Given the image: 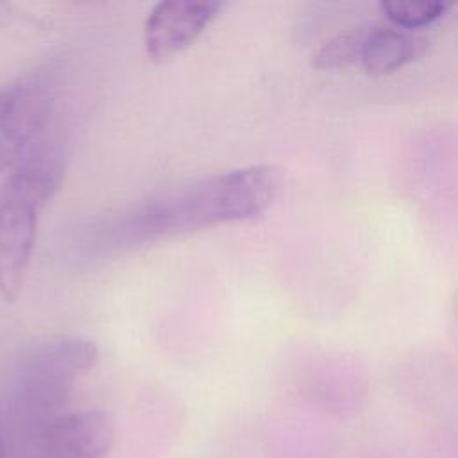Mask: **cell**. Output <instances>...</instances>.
Wrapping results in <instances>:
<instances>
[{"label": "cell", "mask_w": 458, "mask_h": 458, "mask_svg": "<svg viewBox=\"0 0 458 458\" xmlns=\"http://www.w3.org/2000/svg\"><path fill=\"white\" fill-rule=\"evenodd\" d=\"M283 182V172L274 165H250L204 177L95 227L86 249L111 252L252 218L274 204Z\"/></svg>", "instance_id": "6da1fadb"}, {"label": "cell", "mask_w": 458, "mask_h": 458, "mask_svg": "<svg viewBox=\"0 0 458 458\" xmlns=\"http://www.w3.org/2000/svg\"><path fill=\"white\" fill-rule=\"evenodd\" d=\"M453 5L451 0H392L383 2L381 11L394 27L415 32L445 16Z\"/></svg>", "instance_id": "9c48e42d"}, {"label": "cell", "mask_w": 458, "mask_h": 458, "mask_svg": "<svg viewBox=\"0 0 458 458\" xmlns=\"http://www.w3.org/2000/svg\"><path fill=\"white\" fill-rule=\"evenodd\" d=\"M64 150L39 138L0 184V293L14 302L32 258L38 220L64 177Z\"/></svg>", "instance_id": "7a4b0ae2"}, {"label": "cell", "mask_w": 458, "mask_h": 458, "mask_svg": "<svg viewBox=\"0 0 458 458\" xmlns=\"http://www.w3.org/2000/svg\"><path fill=\"white\" fill-rule=\"evenodd\" d=\"M429 45L426 36L394 25H372L363 48L361 64L369 75H386L420 57Z\"/></svg>", "instance_id": "52a82bcc"}, {"label": "cell", "mask_w": 458, "mask_h": 458, "mask_svg": "<svg viewBox=\"0 0 458 458\" xmlns=\"http://www.w3.org/2000/svg\"><path fill=\"white\" fill-rule=\"evenodd\" d=\"M52 102V84L45 77L0 86V174L16 165L41 138Z\"/></svg>", "instance_id": "277c9868"}, {"label": "cell", "mask_w": 458, "mask_h": 458, "mask_svg": "<svg viewBox=\"0 0 458 458\" xmlns=\"http://www.w3.org/2000/svg\"><path fill=\"white\" fill-rule=\"evenodd\" d=\"M224 9L218 0H165L154 5L145 27V50L152 61H165L191 45Z\"/></svg>", "instance_id": "5b68a950"}, {"label": "cell", "mask_w": 458, "mask_h": 458, "mask_svg": "<svg viewBox=\"0 0 458 458\" xmlns=\"http://www.w3.org/2000/svg\"><path fill=\"white\" fill-rule=\"evenodd\" d=\"M113 442V422L100 410H79L59 415L41 433L45 458H102Z\"/></svg>", "instance_id": "8992f818"}, {"label": "cell", "mask_w": 458, "mask_h": 458, "mask_svg": "<svg viewBox=\"0 0 458 458\" xmlns=\"http://www.w3.org/2000/svg\"><path fill=\"white\" fill-rule=\"evenodd\" d=\"M372 25H352L326 38L311 54V64L318 70H340L361 57L365 38Z\"/></svg>", "instance_id": "ba28073f"}, {"label": "cell", "mask_w": 458, "mask_h": 458, "mask_svg": "<svg viewBox=\"0 0 458 458\" xmlns=\"http://www.w3.org/2000/svg\"><path fill=\"white\" fill-rule=\"evenodd\" d=\"M97 356V345L79 336H61L36 345L18 370L20 401L36 411L61 406L75 381L95 365Z\"/></svg>", "instance_id": "3957f363"}, {"label": "cell", "mask_w": 458, "mask_h": 458, "mask_svg": "<svg viewBox=\"0 0 458 458\" xmlns=\"http://www.w3.org/2000/svg\"><path fill=\"white\" fill-rule=\"evenodd\" d=\"M0 458H7V456H5V445H4V437H2V431H0Z\"/></svg>", "instance_id": "30bf717a"}]
</instances>
